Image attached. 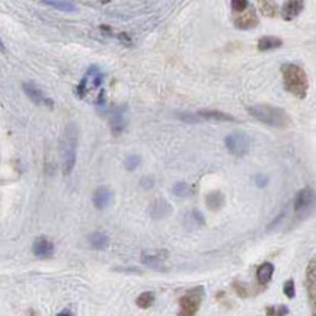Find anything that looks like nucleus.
Here are the masks:
<instances>
[{
    "label": "nucleus",
    "mask_w": 316,
    "mask_h": 316,
    "mask_svg": "<svg viewBox=\"0 0 316 316\" xmlns=\"http://www.w3.org/2000/svg\"><path fill=\"white\" fill-rule=\"evenodd\" d=\"M248 112L259 122L277 128H289L291 126V118L283 108L273 107L268 103H259L249 107Z\"/></svg>",
    "instance_id": "f257e3e1"
},
{
    "label": "nucleus",
    "mask_w": 316,
    "mask_h": 316,
    "mask_svg": "<svg viewBox=\"0 0 316 316\" xmlns=\"http://www.w3.org/2000/svg\"><path fill=\"white\" fill-rule=\"evenodd\" d=\"M282 73L286 91L299 99L306 98L309 91V79L305 70L299 67L297 64L287 63V64H283Z\"/></svg>",
    "instance_id": "f03ea898"
},
{
    "label": "nucleus",
    "mask_w": 316,
    "mask_h": 316,
    "mask_svg": "<svg viewBox=\"0 0 316 316\" xmlns=\"http://www.w3.org/2000/svg\"><path fill=\"white\" fill-rule=\"evenodd\" d=\"M60 154H61V168L63 175L67 177L72 173L77 154V128L75 124H68L64 128L60 140Z\"/></svg>",
    "instance_id": "7ed1b4c3"
},
{
    "label": "nucleus",
    "mask_w": 316,
    "mask_h": 316,
    "mask_svg": "<svg viewBox=\"0 0 316 316\" xmlns=\"http://www.w3.org/2000/svg\"><path fill=\"white\" fill-rule=\"evenodd\" d=\"M102 82L103 76L101 73V70L96 67V66H92L89 67V70L86 72V75L82 79V82L77 86V96L85 99V98H89V96H94V94H96L98 91H102Z\"/></svg>",
    "instance_id": "20e7f679"
},
{
    "label": "nucleus",
    "mask_w": 316,
    "mask_h": 316,
    "mask_svg": "<svg viewBox=\"0 0 316 316\" xmlns=\"http://www.w3.org/2000/svg\"><path fill=\"white\" fill-rule=\"evenodd\" d=\"M226 149L235 157H243L249 153L252 140L247 133H232L224 140Z\"/></svg>",
    "instance_id": "39448f33"
},
{
    "label": "nucleus",
    "mask_w": 316,
    "mask_h": 316,
    "mask_svg": "<svg viewBox=\"0 0 316 316\" xmlns=\"http://www.w3.org/2000/svg\"><path fill=\"white\" fill-rule=\"evenodd\" d=\"M204 297V290L201 287H197L194 290L188 291L185 296H182L180 300L181 312L182 316H192L196 315L197 310L201 306V302Z\"/></svg>",
    "instance_id": "423d86ee"
},
{
    "label": "nucleus",
    "mask_w": 316,
    "mask_h": 316,
    "mask_svg": "<svg viewBox=\"0 0 316 316\" xmlns=\"http://www.w3.org/2000/svg\"><path fill=\"white\" fill-rule=\"evenodd\" d=\"M306 287H308L309 303L312 313H316V259L312 258L306 268Z\"/></svg>",
    "instance_id": "0eeeda50"
},
{
    "label": "nucleus",
    "mask_w": 316,
    "mask_h": 316,
    "mask_svg": "<svg viewBox=\"0 0 316 316\" xmlns=\"http://www.w3.org/2000/svg\"><path fill=\"white\" fill-rule=\"evenodd\" d=\"M22 87H24L25 94L28 95V98H29L32 102L37 103V105L47 107V108H50V110H51L52 107H54V103H52L51 99H50L47 95L44 94L43 91H41L38 86H35L34 83H31V82H25V83L22 85Z\"/></svg>",
    "instance_id": "6e6552de"
},
{
    "label": "nucleus",
    "mask_w": 316,
    "mask_h": 316,
    "mask_svg": "<svg viewBox=\"0 0 316 316\" xmlns=\"http://www.w3.org/2000/svg\"><path fill=\"white\" fill-rule=\"evenodd\" d=\"M259 22L255 9L247 8L243 12H239L238 16L235 17V25L239 29H252Z\"/></svg>",
    "instance_id": "1a4fd4ad"
},
{
    "label": "nucleus",
    "mask_w": 316,
    "mask_h": 316,
    "mask_svg": "<svg viewBox=\"0 0 316 316\" xmlns=\"http://www.w3.org/2000/svg\"><path fill=\"white\" fill-rule=\"evenodd\" d=\"M32 252H34V255L37 258H41V259L51 258L52 254H54V243L48 238L40 236L32 243Z\"/></svg>",
    "instance_id": "9d476101"
},
{
    "label": "nucleus",
    "mask_w": 316,
    "mask_h": 316,
    "mask_svg": "<svg viewBox=\"0 0 316 316\" xmlns=\"http://www.w3.org/2000/svg\"><path fill=\"white\" fill-rule=\"evenodd\" d=\"M315 203V192H313V188L310 187H306V188L300 189L296 196V200H294V210L297 213H302L305 210H308L310 205H313Z\"/></svg>",
    "instance_id": "9b49d317"
},
{
    "label": "nucleus",
    "mask_w": 316,
    "mask_h": 316,
    "mask_svg": "<svg viewBox=\"0 0 316 316\" xmlns=\"http://www.w3.org/2000/svg\"><path fill=\"white\" fill-rule=\"evenodd\" d=\"M166 252L161 251L157 254H150V252H143L142 254V262L153 270H159V271H165L166 267H165V261H166Z\"/></svg>",
    "instance_id": "f8f14e48"
},
{
    "label": "nucleus",
    "mask_w": 316,
    "mask_h": 316,
    "mask_svg": "<svg viewBox=\"0 0 316 316\" xmlns=\"http://www.w3.org/2000/svg\"><path fill=\"white\" fill-rule=\"evenodd\" d=\"M112 198H114L112 189L102 185V187H98V188L95 189L92 200H94V205L98 210H103V208L111 205Z\"/></svg>",
    "instance_id": "ddd939ff"
},
{
    "label": "nucleus",
    "mask_w": 316,
    "mask_h": 316,
    "mask_svg": "<svg viewBox=\"0 0 316 316\" xmlns=\"http://www.w3.org/2000/svg\"><path fill=\"white\" fill-rule=\"evenodd\" d=\"M172 213V205L163 200V198H157L154 200L153 203L149 207V214L153 217V219H165Z\"/></svg>",
    "instance_id": "4468645a"
},
{
    "label": "nucleus",
    "mask_w": 316,
    "mask_h": 316,
    "mask_svg": "<svg viewBox=\"0 0 316 316\" xmlns=\"http://www.w3.org/2000/svg\"><path fill=\"white\" fill-rule=\"evenodd\" d=\"M303 10V0H289L282 9V16L286 21H293Z\"/></svg>",
    "instance_id": "2eb2a0df"
},
{
    "label": "nucleus",
    "mask_w": 316,
    "mask_h": 316,
    "mask_svg": "<svg viewBox=\"0 0 316 316\" xmlns=\"http://www.w3.org/2000/svg\"><path fill=\"white\" fill-rule=\"evenodd\" d=\"M226 203V198L223 196V192L220 191H212L210 194H207L205 197V204L207 208L212 212H220Z\"/></svg>",
    "instance_id": "dca6fc26"
},
{
    "label": "nucleus",
    "mask_w": 316,
    "mask_h": 316,
    "mask_svg": "<svg viewBox=\"0 0 316 316\" xmlns=\"http://www.w3.org/2000/svg\"><path fill=\"white\" fill-rule=\"evenodd\" d=\"M89 245L95 249V251H105L110 247V238L108 235H105L102 232H95L92 235H89Z\"/></svg>",
    "instance_id": "f3484780"
},
{
    "label": "nucleus",
    "mask_w": 316,
    "mask_h": 316,
    "mask_svg": "<svg viewBox=\"0 0 316 316\" xmlns=\"http://www.w3.org/2000/svg\"><path fill=\"white\" fill-rule=\"evenodd\" d=\"M283 45V40L278 37H271V35H265L259 41H258V50L259 51H270L280 48Z\"/></svg>",
    "instance_id": "a211bd4d"
},
{
    "label": "nucleus",
    "mask_w": 316,
    "mask_h": 316,
    "mask_svg": "<svg viewBox=\"0 0 316 316\" xmlns=\"http://www.w3.org/2000/svg\"><path fill=\"white\" fill-rule=\"evenodd\" d=\"M198 118L200 120H207V121H236L235 117H232L229 114H224L222 111H200L198 114Z\"/></svg>",
    "instance_id": "6ab92c4d"
},
{
    "label": "nucleus",
    "mask_w": 316,
    "mask_h": 316,
    "mask_svg": "<svg viewBox=\"0 0 316 316\" xmlns=\"http://www.w3.org/2000/svg\"><path fill=\"white\" fill-rule=\"evenodd\" d=\"M273 274H274V265L271 264V262H264V264L258 268V271H256V280H258L259 284L265 286V284H268V283L271 282Z\"/></svg>",
    "instance_id": "aec40b11"
},
{
    "label": "nucleus",
    "mask_w": 316,
    "mask_h": 316,
    "mask_svg": "<svg viewBox=\"0 0 316 316\" xmlns=\"http://www.w3.org/2000/svg\"><path fill=\"white\" fill-rule=\"evenodd\" d=\"M126 126H127V122H126V118L122 117V114H121V112L114 114V117L111 118L112 133H114L115 136H118V134H121V133L126 130Z\"/></svg>",
    "instance_id": "412c9836"
},
{
    "label": "nucleus",
    "mask_w": 316,
    "mask_h": 316,
    "mask_svg": "<svg viewBox=\"0 0 316 316\" xmlns=\"http://www.w3.org/2000/svg\"><path fill=\"white\" fill-rule=\"evenodd\" d=\"M43 3L50 5L52 8L63 10V12H75V10H76V6L72 5L70 2H63V0H43Z\"/></svg>",
    "instance_id": "4be33fe9"
},
{
    "label": "nucleus",
    "mask_w": 316,
    "mask_h": 316,
    "mask_svg": "<svg viewBox=\"0 0 316 316\" xmlns=\"http://www.w3.org/2000/svg\"><path fill=\"white\" fill-rule=\"evenodd\" d=\"M153 302H154V293H152V291H145V293H142L136 300L137 306L140 309H149L152 305H153Z\"/></svg>",
    "instance_id": "5701e85b"
},
{
    "label": "nucleus",
    "mask_w": 316,
    "mask_h": 316,
    "mask_svg": "<svg viewBox=\"0 0 316 316\" xmlns=\"http://www.w3.org/2000/svg\"><path fill=\"white\" fill-rule=\"evenodd\" d=\"M172 192H173V196L181 197V198H187V197L192 196V189H191V187H189L187 182H178V184H175L173 188H172Z\"/></svg>",
    "instance_id": "b1692460"
},
{
    "label": "nucleus",
    "mask_w": 316,
    "mask_h": 316,
    "mask_svg": "<svg viewBox=\"0 0 316 316\" xmlns=\"http://www.w3.org/2000/svg\"><path fill=\"white\" fill-rule=\"evenodd\" d=\"M259 9H261V13L268 17H273L275 15V12H277L274 0H261L259 2Z\"/></svg>",
    "instance_id": "393cba45"
},
{
    "label": "nucleus",
    "mask_w": 316,
    "mask_h": 316,
    "mask_svg": "<svg viewBox=\"0 0 316 316\" xmlns=\"http://www.w3.org/2000/svg\"><path fill=\"white\" fill-rule=\"evenodd\" d=\"M140 163H142L140 156L133 154V156H127V157H126V161H124V166H126V169H127V171L131 172V171H134V169H137Z\"/></svg>",
    "instance_id": "a878e982"
},
{
    "label": "nucleus",
    "mask_w": 316,
    "mask_h": 316,
    "mask_svg": "<svg viewBox=\"0 0 316 316\" xmlns=\"http://www.w3.org/2000/svg\"><path fill=\"white\" fill-rule=\"evenodd\" d=\"M189 220H191V223H192V226H203L205 223L204 217L201 216V213L198 212V210H194V212H191V213L187 216Z\"/></svg>",
    "instance_id": "bb28decb"
},
{
    "label": "nucleus",
    "mask_w": 316,
    "mask_h": 316,
    "mask_svg": "<svg viewBox=\"0 0 316 316\" xmlns=\"http://www.w3.org/2000/svg\"><path fill=\"white\" fill-rule=\"evenodd\" d=\"M283 291H284V294H286L289 299H294V296H296V287H294V282H293L291 278L284 283Z\"/></svg>",
    "instance_id": "cd10ccee"
},
{
    "label": "nucleus",
    "mask_w": 316,
    "mask_h": 316,
    "mask_svg": "<svg viewBox=\"0 0 316 316\" xmlns=\"http://www.w3.org/2000/svg\"><path fill=\"white\" fill-rule=\"evenodd\" d=\"M248 6H249L248 0H232V9H233L235 13L243 12Z\"/></svg>",
    "instance_id": "c85d7f7f"
},
{
    "label": "nucleus",
    "mask_w": 316,
    "mask_h": 316,
    "mask_svg": "<svg viewBox=\"0 0 316 316\" xmlns=\"http://www.w3.org/2000/svg\"><path fill=\"white\" fill-rule=\"evenodd\" d=\"M268 177L267 175H262V173H256L255 178H254V182H255V185L258 187V188H264V187H267L268 185Z\"/></svg>",
    "instance_id": "c756f323"
},
{
    "label": "nucleus",
    "mask_w": 316,
    "mask_h": 316,
    "mask_svg": "<svg viewBox=\"0 0 316 316\" xmlns=\"http://www.w3.org/2000/svg\"><path fill=\"white\" fill-rule=\"evenodd\" d=\"M154 184H156V181H154L153 177H143L142 181H140V187L143 189L153 188Z\"/></svg>",
    "instance_id": "7c9ffc66"
},
{
    "label": "nucleus",
    "mask_w": 316,
    "mask_h": 316,
    "mask_svg": "<svg viewBox=\"0 0 316 316\" xmlns=\"http://www.w3.org/2000/svg\"><path fill=\"white\" fill-rule=\"evenodd\" d=\"M235 289L238 291L240 297H248V289L245 284H240V283H235Z\"/></svg>",
    "instance_id": "2f4dec72"
},
{
    "label": "nucleus",
    "mask_w": 316,
    "mask_h": 316,
    "mask_svg": "<svg viewBox=\"0 0 316 316\" xmlns=\"http://www.w3.org/2000/svg\"><path fill=\"white\" fill-rule=\"evenodd\" d=\"M287 313H289V309H287V308H284V306H282V308L278 309V310H277V309H275V315H280V316H283V315H287Z\"/></svg>",
    "instance_id": "473e14b6"
},
{
    "label": "nucleus",
    "mask_w": 316,
    "mask_h": 316,
    "mask_svg": "<svg viewBox=\"0 0 316 316\" xmlns=\"http://www.w3.org/2000/svg\"><path fill=\"white\" fill-rule=\"evenodd\" d=\"M118 38H120L121 41H124V43L128 44V45H130V41H131V40L128 38V35H127V34H120V35H118Z\"/></svg>",
    "instance_id": "72a5a7b5"
},
{
    "label": "nucleus",
    "mask_w": 316,
    "mask_h": 316,
    "mask_svg": "<svg viewBox=\"0 0 316 316\" xmlns=\"http://www.w3.org/2000/svg\"><path fill=\"white\" fill-rule=\"evenodd\" d=\"M59 315H60V316H63V315H73V313H72V312H68V310H63V312H60Z\"/></svg>",
    "instance_id": "f704fd0d"
},
{
    "label": "nucleus",
    "mask_w": 316,
    "mask_h": 316,
    "mask_svg": "<svg viewBox=\"0 0 316 316\" xmlns=\"http://www.w3.org/2000/svg\"><path fill=\"white\" fill-rule=\"evenodd\" d=\"M99 3H102V5H107V3H110V2H112V0H98Z\"/></svg>",
    "instance_id": "c9c22d12"
},
{
    "label": "nucleus",
    "mask_w": 316,
    "mask_h": 316,
    "mask_svg": "<svg viewBox=\"0 0 316 316\" xmlns=\"http://www.w3.org/2000/svg\"><path fill=\"white\" fill-rule=\"evenodd\" d=\"M0 51H5V45H3L2 41H0Z\"/></svg>",
    "instance_id": "e433bc0d"
}]
</instances>
